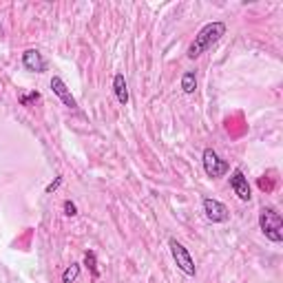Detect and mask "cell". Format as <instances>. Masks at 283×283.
<instances>
[{
    "instance_id": "277c9868",
    "label": "cell",
    "mask_w": 283,
    "mask_h": 283,
    "mask_svg": "<svg viewBox=\"0 0 283 283\" xmlns=\"http://www.w3.org/2000/svg\"><path fill=\"white\" fill-rule=\"evenodd\" d=\"M202 162H204L206 175H208V177H213V179L224 177V175L230 171V164L226 162V159H221L217 155V151H213V148H206L204 155H202Z\"/></svg>"
},
{
    "instance_id": "4fadbf2b",
    "label": "cell",
    "mask_w": 283,
    "mask_h": 283,
    "mask_svg": "<svg viewBox=\"0 0 283 283\" xmlns=\"http://www.w3.org/2000/svg\"><path fill=\"white\" fill-rule=\"evenodd\" d=\"M18 100L22 102L24 106H31V104H33L35 100H40V93H38V91H33V93H29V95H24V93H22V95L18 97Z\"/></svg>"
},
{
    "instance_id": "3957f363",
    "label": "cell",
    "mask_w": 283,
    "mask_h": 283,
    "mask_svg": "<svg viewBox=\"0 0 283 283\" xmlns=\"http://www.w3.org/2000/svg\"><path fill=\"white\" fill-rule=\"evenodd\" d=\"M168 248H171V255L175 259V264H177V268L184 272V275H188V277L197 275V268H195V261H193V257H190V252L184 248L177 239L168 241Z\"/></svg>"
},
{
    "instance_id": "9a60e30c",
    "label": "cell",
    "mask_w": 283,
    "mask_h": 283,
    "mask_svg": "<svg viewBox=\"0 0 283 283\" xmlns=\"http://www.w3.org/2000/svg\"><path fill=\"white\" fill-rule=\"evenodd\" d=\"M60 184H62V177H55V179H53V182H51V184H49V186H47V193L51 195V193H53V190H55V188H58V186H60Z\"/></svg>"
},
{
    "instance_id": "5b68a950",
    "label": "cell",
    "mask_w": 283,
    "mask_h": 283,
    "mask_svg": "<svg viewBox=\"0 0 283 283\" xmlns=\"http://www.w3.org/2000/svg\"><path fill=\"white\" fill-rule=\"evenodd\" d=\"M204 215H206V219L213 221V224H224V221H228V217H230V210L221 202H217V199L206 197L204 199Z\"/></svg>"
},
{
    "instance_id": "5bb4252c",
    "label": "cell",
    "mask_w": 283,
    "mask_h": 283,
    "mask_svg": "<svg viewBox=\"0 0 283 283\" xmlns=\"http://www.w3.org/2000/svg\"><path fill=\"white\" fill-rule=\"evenodd\" d=\"M62 208H64V215H66V217H75V215H78V206H75L73 202H69V199L64 202Z\"/></svg>"
},
{
    "instance_id": "ba28073f",
    "label": "cell",
    "mask_w": 283,
    "mask_h": 283,
    "mask_svg": "<svg viewBox=\"0 0 283 283\" xmlns=\"http://www.w3.org/2000/svg\"><path fill=\"white\" fill-rule=\"evenodd\" d=\"M51 89H53V93L64 102V106H69V109H78V102H75V97L71 95L69 86L64 84V80H62V78L53 75V78H51Z\"/></svg>"
},
{
    "instance_id": "7c38bea8",
    "label": "cell",
    "mask_w": 283,
    "mask_h": 283,
    "mask_svg": "<svg viewBox=\"0 0 283 283\" xmlns=\"http://www.w3.org/2000/svg\"><path fill=\"white\" fill-rule=\"evenodd\" d=\"M80 277V266L78 264H71L66 270L62 272V283H73Z\"/></svg>"
},
{
    "instance_id": "8992f818",
    "label": "cell",
    "mask_w": 283,
    "mask_h": 283,
    "mask_svg": "<svg viewBox=\"0 0 283 283\" xmlns=\"http://www.w3.org/2000/svg\"><path fill=\"white\" fill-rule=\"evenodd\" d=\"M230 188L235 190V195L241 199V202H250L252 190H250L248 177H246L239 168H235V171H233V177H230Z\"/></svg>"
},
{
    "instance_id": "6da1fadb",
    "label": "cell",
    "mask_w": 283,
    "mask_h": 283,
    "mask_svg": "<svg viewBox=\"0 0 283 283\" xmlns=\"http://www.w3.org/2000/svg\"><path fill=\"white\" fill-rule=\"evenodd\" d=\"M224 33H226V24L224 22H208L202 31L195 35L193 44L188 47V58L190 60L199 58L204 51H208L217 40H221V35Z\"/></svg>"
},
{
    "instance_id": "52a82bcc",
    "label": "cell",
    "mask_w": 283,
    "mask_h": 283,
    "mask_svg": "<svg viewBox=\"0 0 283 283\" xmlns=\"http://www.w3.org/2000/svg\"><path fill=\"white\" fill-rule=\"evenodd\" d=\"M22 66L27 71H33V73H44L47 71V60L42 58V53L35 49H27L22 53Z\"/></svg>"
},
{
    "instance_id": "7a4b0ae2",
    "label": "cell",
    "mask_w": 283,
    "mask_h": 283,
    "mask_svg": "<svg viewBox=\"0 0 283 283\" xmlns=\"http://www.w3.org/2000/svg\"><path fill=\"white\" fill-rule=\"evenodd\" d=\"M259 228H261V233L266 235V239L275 241V244H281V241H283V219H281V215L272 208V206L261 208V213H259Z\"/></svg>"
},
{
    "instance_id": "8fae6325",
    "label": "cell",
    "mask_w": 283,
    "mask_h": 283,
    "mask_svg": "<svg viewBox=\"0 0 283 283\" xmlns=\"http://www.w3.org/2000/svg\"><path fill=\"white\" fill-rule=\"evenodd\" d=\"M84 266L91 270V277H93V279H100V270H97L95 252H86V255H84Z\"/></svg>"
},
{
    "instance_id": "30bf717a",
    "label": "cell",
    "mask_w": 283,
    "mask_h": 283,
    "mask_svg": "<svg viewBox=\"0 0 283 283\" xmlns=\"http://www.w3.org/2000/svg\"><path fill=\"white\" fill-rule=\"evenodd\" d=\"M182 91L188 95L197 91V75H195V71H186L182 75Z\"/></svg>"
},
{
    "instance_id": "9c48e42d",
    "label": "cell",
    "mask_w": 283,
    "mask_h": 283,
    "mask_svg": "<svg viewBox=\"0 0 283 283\" xmlns=\"http://www.w3.org/2000/svg\"><path fill=\"white\" fill-rule=\"evenodd\" d=\"M113 91H115V97L120 104H128V89L122 73H115V78H113Z\"/></svg>"
}]
</instances>
